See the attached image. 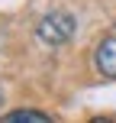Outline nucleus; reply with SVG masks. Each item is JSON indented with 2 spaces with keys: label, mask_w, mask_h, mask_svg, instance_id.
Segmentation results:
<instances>
[{
  "label": "nucleus",
  "mask_w": 116,
  "mask_h": 123,
  "mask_svg": "<svg viewBox=\"0 0 116 123\" xmlns=\"http://www.w3.org/2000/svg\"><path fill=\"white\" fill-rule=\"evenodd\" d=\"M74 29H77V23H74L71 13L55 10V13H49V16H42V23H39L36 32H39V39L49 42V45H65L68 39L74 36Z\"/></svg>",
  "instance_id": "nucleus-1"
},
{
  "label": "nucleus",
  "mask_w": 116,
  "mask_h": 123,
  "mask_svg": "<svg viewBox=\"0 0 116 123\" xmlns=\"http://www.w3.org/2000/svg\"><path fill=\"white\" fill-rule=\"evenodd\" d=\"M94 62H97V71L103 78L116 81V29H110L103 39H100L97 52H94Z\"/></svg>",
  "instance_id": "nucleus-2"
},
{
  "label": "nucleus",
  "mask_w": 116,
  "mask_h": 123,
  "mask_svg": "<svg viewBox=\"0 0 116 123\" xmlns=\"http://www.w3.org/2000/svg\"><path fill=\"white\" fill-rule=\"evenodd\" d=\"M3 120L6 123H52V117L42 113V110H13V113H6Z\"/></svg>",
  "instance_id": "nucleus-3"
},
{
  "label": "nucleus",
  "mask_w": 116,
  "mask_h": 123,
  "mask_svg": "<svg viewBox=\"0 0 116 123\" xmlns=\"http://www.w3.org/2000/svg\"><path fill=\"white\" fill-rule=\"evenodd\" d=\"M0 107H3V91H0Z\"/></svg>",
  "instance_id": "nucleus-4"
}]
</instances>
